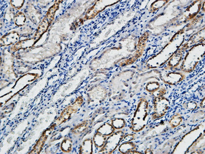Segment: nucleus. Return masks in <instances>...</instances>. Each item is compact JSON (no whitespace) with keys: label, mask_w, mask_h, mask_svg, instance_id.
<instances>
[{"label":"nucleus","mask_w":205,"mask_h":154,"mask_svg":"<svg viewBox=\"0 0 205 154\" xmlns=\"http://www.w3.org/2000/svg\"><path fill=\"white\" fill-rule=\"evenodd\" d=\"M123 136L124 133L119 131L110 136L101 150V153H111L118 146Z\"/></svg>","instance_id":"f257e3e1"},{"label":"nucleus","mask_w":205,"mask_h":154,"mask_svg":"<svg viewBox=\"0 0 205 154\" xmlns=\"http://www.w3.org/2000/svg\"><path fill=\"white\" fill-rule=\"evenodd\" d=\"M169 102L166 98L162 97L157 98L155 102V111L156 113L164 115L168 109Z\"/></svg>","instance_id":"f03ea898"},{"label":"nucleus","mask_w":205,"mask_h":154,"mask_svg":"<svg viewBox=\"0 0 205 154\" xmlns=\"http://www.w3.org/2000/svg\"><path fill=\"white\" fill-rule=\"evenodd\" d=\"M92 141L91 140H85L82 144L80 148V153L81 154H91L92 153Z\"/></svg>","instance_id":"7ed1b4c3"},{"label":"nucleus","mask_w":205,"mask_h":154,"mask_svg":"<svg viewBox=\"0 0 205 154\" xmlns=\"http://www.w3.org/2000/svg\"><path fill=\"white\" fill-rule=\"evenodd\" d=\"M114 131V127L108 123L104 124L97 130L98 133L104 136H106L112 134Z\"/></svg>","instance_id":"20e7f679"},{"label":"nucleus","mask_w":205,"mask_h":154,"mask_svg":"<svg viewBox=\"0 0 205 154\" xmlns=\"http://www.w3.org/2000/svg\"><path fill=\"white\" fill-rule=\"evenodd\" d=\"M106 137H105V136L99 133H97L94 136V143L98 147L100 148L103 146L106 143Z\"/></svg>","instance_id":"39448f33"},{"label":"nucleus","mask_w":205,"mask_h":154,"mask_svg":"<svg viewBox=\"0 0 205 154\" xmlns=\"http://www.w3.org/2000/svg\"><path fill=\"white\" fill-rule=\"evenodd\" d=\"M89 123L87 121H84L75 128L72 132L75 134H79L84 132L88 127Z\"/></svg>","instance_id":"423d86ee"},{"label":"nucleus","mask_w":205,"mask_h":154,"mask_svg":"<svg viewBox=\"0 0 205 154\" xmlns=\"http://www.w3.org/2000/svg\"><path fill=\"white\" fill-rule=\"evenodd\" d=\"M72 146V141L69 139H65L61 144V149L64 152H68L71 151Z\"/></svg>","instance_id":"0eeeda50"},{"label":"nucleus","mask_w":205,"mask_h":154,"mask_svg":"<svg viewBox=\"0 0 205 154\" xmlns=\"http://www.w3.org/2000/svg\"><path fill=\"white\" fill-rule=\"evenodd\" d=\"M26 18L24 15L21 12H20L17 15L15 18V22L17 26H23L26 23Z\"/></svg>","instance_id":"6e6552de"},{"label":"nucleus","mask_w":205,"mask_h":154,"mask_svg":"<svg viewBox=\"0 0 205 154\" xmlns=\"http://www.w3.org/2000/svg\"><path fill=\"white\" fill-rule=\"evenodd\" d=\"M134 148L133 144L130 143H124L120 146L119 150L122 153H127L130 150Z\"/></svg>","instance_id":"1a4fd4ad"},{"label":"nucleus","mask_w":205,"mask_h":154,"mask_svg":"<svg viewBox=\"0 0 205 154\" xmlns=\"http://www.w3.org/2000/svg\"><path fill=\"white\" fill-rule=\"evenodd\" d=\"M46 133L45 134L42 136L41 139H39L38 142L37 143L36 145L34 147V150L32 151H34V153H36V152L37 153V151L41 150V149L43 147L45 140H46V138H47L46 135H45Z\"/></svg>","instance_id":"9d476101"},{"label":"nucleus","mask_w":205,"mask_h":154,"mask_svg":"<svg viewBox=\"0 0 205 154\" xmlns=\"http://www.w3.org/2000/svg\"><path fill=\"white\" fill-rule=\"evenodd\" d=\"M112 125L114 128L120 129L124 127L125 125L124 121L122 119H116L112 122Z\"/></svg>","instance_id":"9b49d317"},{"label":"nucleus","mask_w":205,"mask_h":154,"mask_svg":"<svg viewBox=\"0 0 205 154\" xmlns=\"http://www.w3.org/2000/svg\"><path fill=\"white\" fill-rule=\"evenodd\" d=\"M22 1H11V2L12 6L15 8H20L22 5H23V2H21Z\"/></svg>","instance_id":"f8f14e48"},{"label":"nucleus","mask_w":205,"mask_h":154,"mask_svg":"<svg viewBox=\"0 0 205 154\" xmlns=\"http://www.w3.org/2000/svg\"><path fill=\"white\" fill-rule=\"evenodd\" d=\"M136 58H134V59H133V61H135V60H136Z\"/></svg>","instance_id":"ddd939ff"},{"label":"nucleus","mask_w":205,"mask_h":154,"mask_svg":"<svg viewBox=\"0 0 205 154\" xmlns=\"http://www.w3.org/2000/svg\"><path fill=\"white\" fill-rule=\"evenodd\" d=\"M139 54L140 55H141V53H140V52L139 53Z\"/></svg>","instance_id":"4468645a"},{"label":"nucleus","mask_w":205,"mask_h":154,"mask_svg":"<svg viewBox=\"0 0 205 154\" xmlns=\"http://www.w3.org/2000/svg\"><path fill=\"white\" fill-rule=\"evenodd\" d=\"M142 39V37H141L140 38V39Z\"/></svg>","instance_id":"2eb2a0df"}]
</instances>
